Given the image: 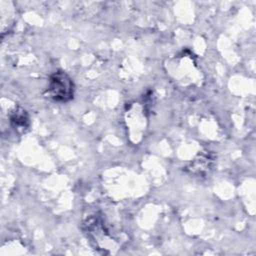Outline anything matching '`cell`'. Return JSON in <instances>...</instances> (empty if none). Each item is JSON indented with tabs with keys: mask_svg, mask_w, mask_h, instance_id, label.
<instances>
[{
	"mask_svg": "<svg viewBox=\"0 0 256 256\" xmlns=\"http://www.w3.org/2000/svg\"><path fill=\"white\" fill-rule=\"evenodd\" d=\"M46 94L55 102L66 103L73 99L74 83L66 72L58 70L50 76Z\"/></svg>",
	"mask_w": 256,
	"mask_h": 256,
	"instance_id": "1",
	"label": "cell"
},
{
	"mask_svg": "<svg viewBox=\"0 0 256 256\" xmlns=\"http://www.w3.org/2000/svg\"><path fill=\"white\" fill-rule=\"evenodd\" d=\"M10 122L11 125L17 130L27 129L29 126V117L27 112L24 109L17 107L10 114Z\"/></svg>",
	"mask_w": 256,
	"mask_h": 256,
	"instance_id": "2",
	"label": "cell"
}]
</instances>
